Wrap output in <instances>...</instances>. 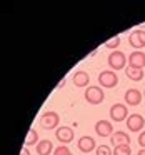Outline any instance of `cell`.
Listing matches in <instances>:
<instances>
[{"instance_id": "cell-20", "label": "cell", "mask_w": 145, "mask_h": 155, "mask_svg": "<svg viewBox=\"0 0 145 155\" xmlns=\"http://www.w3.org/2000/svg\"><path fill=\"white\" fill-rule=\"evenodd\" d=\"M95 155H114V152L108 145H98L97 150H95Z\"/></svg>"}, {"instance_id": "cell-23", "label": "cell", "mask_w": 145, "mask_h": 155, "mask_svg": "<svg viewBox=\"0 0 145 155\" xmlns=\"http://www.w3.org/2000/svg\"><path fill=\"white\" fill-rule=\"evenodd\" d=\"M20 155H30V150H28V147H24V148H22Z\"/></svg>"}, {"instance_id": "cell-13", "label": "cell", "mask_w": 145, "mask_h": 155, "mask_svg": "<svg viewBox=\"0 0 145 155\" xmlns=\"http://www.w3.org/2000/svg\"><path fill=\"white\" fill-rule=\"evenodd\" d=\"M110 140H112V145H114V147H118V145H130V137H128V134H125V132H114Z\"/></svg>"}, {"instance_id": "cell-1", "label": "cell", "mask_w": 145, "mask_h": 155, "mask_svg": "<svg viewBox=\"0 0 145 155\" xmlns=\"http://www.w3.org/2000/svg\"><path fill=\"white\" fill-rule=\"evenodd\" d=\"M108 65H110L112 70H122V68H125V64H128V57H125L124 52L120 50H114L110 55H108L107 58Z\"/></svg>"}, {"instance_id": "cell-22", "label": "cell", "mask_w": 145, "mask_h": 155, "mask_svg": "<svg viewBox=\"0 0 145 155\" xmlns=\"http://www.w3.org/2000/svg\"><path fill=\"white\" fill-rule=\"evenodd\" d=\"M138 145L142 148H145V130H142L140 135H138Z\"/></svg>"}, {"instance_id": "cell-6", "label": "cell", "mask_w": 145, "mask_h": 155, "mask_svg": "<svg viewBox=\"0 0 145 155\" xmlns=\"http://www.w3.org/2000/svg\"><path fill=\"white\" fill-rule=\"evenodd\" d=\"M127 127L130 132H140L145 127V118L140 114H132L127 118Z\"/></svg>"}, {"instance_id": "cell-3", "label": "cell", "mask_w": 145, "mask_h": 155, "mask_svg": "<svg viewBox=\"0 0 145 155\" xmlns=\"http://www.w3.org/2000/svg\"><path fill=\"white\" fill-rule=\"evenodd\" d=\"M98 84H100V87L114 88V87H117V84H118V77L114 70H104V72L98 74Z\"/></svg>"}, {"instance_id": "cell-19", "label": "cell", "mask_w": 145, "mask_h": 155, "mask_svg": "<svg viewBox=\"0 0 145 155\" xmlns=\"http://www.w3.org/2000/svg\"><path fill=\"white\" fill-rule=\"evenodd\" d=\"M118 45H120V37H118V35H115L114 38H110V40H107L105 42V47L107 48H110L112 52L114 50H117V47Z\"/></svg>"}, {"instance_id": "cell-11", "label": "cell", "mask_w": 145, "mask_h": 155, "mask_svg": "<svg viewBox=\"0 0 145 155\" xmlns=\"http://www.w3.org/2000/svg\"><path fill=\"white\" fill-rule=\"evenodd\" d=\"M95 132L98 137H112L114 135V127L108 120H98L95 124Z\"/></svg>"}, {"instance_id": "cell-4", "label": "cell", "mask_w": 145, "mask_h": 155, "mask_svg": "<svg viewBox=\"0 0 145 155\" xmlns=\"http://www.w3.org/2000/svg\"><path fill=\"white\" fill-rule=\"evenodd\" d=\"M58 122H60V115L57 112H45L40 117V125L45 130H54L55 127H58Z\"/></svg>"}, {"instance_id": "cell-14", "label": "cell", "mask_w": 145, "mask_h": 155, "mask_svg": "<svg viewBox=\"0 0 145 155\" xmlns=\"http://www.w3.org/2000/svg\"><path fill=\"white\" fill-rule=\"evenodd\" d=\"M78 148H80L84 153H88V152L92 150H97V145H95V140L92 137H82L80 140H78Z\"/></svg>"}, {"instance_id": "cell-24", "label": "cell", "mask_w": 145, "mask_h": 155, "mask_svg": "<svg viewBox=\"0 0 145 155\" xmlns=\"http://www.w3.org/2000/svg\"><path fill=\"white\" fill-rule=\"evenodd\" d=\"M64 85H65V78H62V82H60V84L57 85V88H62V87H64Z\"/></svg>"}, {"instance_id": "cell-9", "label": "cell", "mask_w": 145, "mask_h": 155, "mask_svg": "<svg viewBox=\"0 0 145 155\" xmlns=\"http://www.w3.org/2000/svg\"><path fill=\"white\" fill-rule=\"evenodd\" d=\"M142 97L143 95L140 94V92L137 90V88H128L127 92H125V105H130V107H137V105H140L142 102Z\"/></svg>"}, {"instance_id": "cell-25", "label": "cell", "mask_w": 145, "mask_h": 155, "mask_svg": "<svg viewBox=\"0 0 145 155\" xmlns=\"http://www.w3.org/2000/svg\"><path fill=\"white\" fill-rule=\"evenodd\" d=\"M138 155H145V148H142V150H138Z\"/></svg>"}, {"instance_id": "cell-7", "label": "cell", "mask_w": 145, "mask_h": 155, "mask_svg": "<svg viewBox=\"0 0 145 155\" xmlns=\"http://www.w3.org/2000/svg\"><path fill=\"white\" fill-rule=\"evenodd\" d=\"M128 44L133 48H137V50H142L145 47V30H140V28L133 30L130 34V37H128Z\"/></svg>"}, {"instance_id": "cell-10", "label": "cell", "mask_w": 145, "mask_h": 155, "mask_svg": "<svg viewBox=\"0 0 145 155\" xmlns=\"http://www.w3.org/2000/svg\"><path fill=\"white\" fill-rule=\"evenodd\" d=\"M128 67L143 68L145 67V54L142 50H135L128 55Z\"/></svg>"}, {"instance_id": "cell-26", "label": "cell", "mask_w": 145, "mask_h": 155, "mask_svg": "<svg viewBox=\"0 0 145 155\" xmlns=\"http://www.w3.org/2000/svg\"><path fill=\"white\" fill-rule=\"evenodd\" d=\"M143 97H145V90H143Z\"/></svg>"}, {"instance_id": "cell-2", "label": "cell", "mask_w": 145, "mask_h": 155, "mask_svg": "<svg viewBox=\"0 0 145 155\" xmlns=\"http://www.w3.org/2000/svg\"><path fill=\"white\" fill-rule=\"evenodd\" d=\"M104 98H105V94H104V90H102V87H98V85L85 88V100H87L88 104L98 105V104L104 102Z\"/></svg>"}, {"instance_id": "cell-21", "label": "cell", "mask_w": 145, "mask_h": 155, "mask_svg": "<svg viewBox=\"0 0 145 155\" xmlns=\"http://www.w3.org/2000/svg\"><path fill=\"white\" fill-rule=\"evenodd\" d=\"M54 155H74V153H72V150L67 145H60V147H57L54 150Z\"/></svg>"}, {"instance_id": "cell-8", "label": "cell", "mask_w": 145, "mask_h": 155, "mask_svg": "<svg viewBox=\"0 0 145 155\" xmlns=\"http://www.w3.org/2000/svg\"><path fill=\"white\" fill-rule=\"evenodd\" d=\"M74 137H75V134L70 127H58L57 130H55V138H57L58 142H62L64 145L70 143V142L74 140Z\"/></svg>"}, {"instance_id": "cell-18", "label": "cell", "mask_w": 145, "mask_h": 155, "mask_svg": "<svg viewBox=\"0 0 145 155\" xmlns=\"http://www.w3.org/2000/svg\"><path fill=\"white\" fill-rule=\"evenodd\" d=\"M114 155H132L130 145H118V147H114Z\"/></svg>"}, {"instance_id": "cell-5", "label": "cell", "mask_w": 145, "mask_h": 155, "mask_svg": "<svg viewBox=\"0 0 145 155\" xmlns=\"http://www.w3.org/2000/svg\"><path fill=\"white\" fill-rule=\"evenodd\" d=\"M110 118L114 122H124L128 118V108L125 104H114L110 107Z\"/></svg>"}, {"instance_id": "cell-16", "label": "cell", "mask_w": 145, "mask_h": 155, "mask_svg": "<svg viewBox=\"0 0 145 155\" xmlns=\"http://www.w3.org/2000/svg\"><path fill=\"white\" fill-rule=\"evenodd\" d=\"M125 75L133 82H140L143 78V70L142 68H133V67H127L125 68Z\"/></svg>"}, {"instance_id": "cell-12", "label": "cell", "mask_w": 145, "mask_h": 155, "mask_svg": "<svg viewBox=\"0 0 145 155\" xmlns=\"http://www.w3.org/2000/svg\"><path fill=\"white\" fill-rule=\"evenodd\" d=\"M75 87H88V82H90V75L84 70H78L74 74V78H72Z\"/></svg>"}, {"instance_id": "cell-17", "label": "cell", "mask_w": 145, "mask_h": 155, "mask_svg": "<svg viewBox=\"0 0 145 155\" xmlns=\"http://www.w3.org/2000/svg\"><path fill=\"white\" fill-rule=\"evenodd\" d=\"M37 143H38V134H37V130L30 128L24 140V147H32V145H37Z\"/></svg>"}, {"instance_id": "cell-15", "label": "cell", "mask_w": 145, "mask_h": 155, "mask_svg": "<svg viewBox=\"0 0 145 155\" xmlns=\"http://www.w3.org/2000/svg\"><path fill=\"white\" fill-rule=\"evenodd\" d=\"M35 150H37L38 155H50L54 153V145H52L50 140H40L37 145H35Z\"/></svg>"}]
</instances>
